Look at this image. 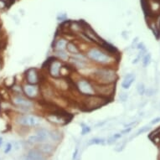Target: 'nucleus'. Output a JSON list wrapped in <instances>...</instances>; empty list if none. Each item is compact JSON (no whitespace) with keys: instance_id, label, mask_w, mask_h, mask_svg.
<instances>
[{"instance_id":"27","label":"nucleus","mask_w":160,"mask_h":160,"mask_svg":"<svg viewBox=\"0 0 160 160\" xmlns=\"http://www.w3.org/2000/svg\"><path fill=\"white\" fill-rule=\"evenodd\" d=\"M7 7H8V3L5 1H3V0H0V10L5 9Z\"/></svg>"},{"instance_id":"37","label":"nucleus","mask_w":160,"mask_h":160,"mask_svg":"<svg viewBox=\"0 0 160 160\" xmlns=\"http://www.w3.org/2000/svg\"><path fill=\"white\" fill-rule=\"evenodd\" d=\"M3 1H5V2H7V3H8V1H10V0H3Z\"/></svg>"},{"instance_id":"35","label":"nucleus","mask_w":160,"mask_h":160,"mask_svg":"<svg viewBox=\"0 0 160 160\" xmlns=\"http://www.w3.org/2000/svg\"><path fill=\"white\" fill-rule=\"evenodd\" d=\"M131 131V128H128V129H126V130H124L122 132H128Z\"/></svg>"},{"instance_id":"23","label":"nucleus","mask_w":160,"mask_h":160,"mask_svg":"<svg viewBox=\"0 0 160 160\" xmlns=\"http://www.w3.org/2000/svg\"><path fill=\"white\" fill-rule=\"evenodd\" d=\"M137 91H138V94L141 95V96L145 94L146 88H145L144 85L142 84V83H139V84L138 85V87H137Z\"/></svg>"},{"instance_id":"21","label":"nucleus","mask_w":160,"mask_h":160,"mask_svg":"<svg viewBox=\"0 0 160 160\" xmlns=\"http://www.w3.org/2000/svg\"><path fill=\"white\" fill-rule=\"evenodd\" d=\"M71 74V70L70 67L66 66H62L61 69V77H66Z\"/></svg>"},{"instance_id":"28","label":"nucleus","mask_w":160,"mask_h":160,"mask_svg":"<svg viewBox=\"0 0 160 160\" xmlns=\"http://www.w3.org/2000/svg\"><path fill=\"white\" fill-rule=\"evenodd\" d=\"M149 129H150L149 127H148V126L143 127V128H142L140 129V130H139V131L138 132V133H137V135H140V134L143 133V132H148V130H149Z\"/></svg>"},{"instance_id":"26","label":"nucleus","mask_w":160,"mask_h":160,"mask_svg":"<svg viewBox=\"0 0 160 160\" xmlns=\"http://www.w3.org/2000/svg\"><path fill=\"white\" fill-rule=\"evenodd\" d=\"M13 148V145L11 142H7V144L5 145V148H4V153H8V152H10L11 150Z\"/></svg>"},{"instance_id":"5","label":"nucleus","mask_w":160,"mask_h":160,"mask_svg":"<svg viewBox=\"0 0 160 160\" xmlns=\"http://www.w3.org/2000/svg\"><path fill=\"white\" fill-rule=\"evenodd\" d=\"M94 89L96 95L108 99L115 92V84H97L94 86Z\"/></svg>"},{"instance_id":"1","label":"nucleus","mask_w":160,"mask_h":160,"mask_svg":"<svg viewBox=\"0 0 160 160\" xmlns=\"http://www.w3.org/2000/svg\"><path fill=\"white\" fill-rule=\"evenodd\" d=\"M94 75L97 84H113L118 79L116 71L111 68L98 69Z\"/></svg>"},{"instance_id":"4","label":"nucleus","mask_w":160,"mask_h":160,"mask_svg":"<svg viewBox=\"0 0 160 160\" xmlns=\"http://www.w3.org/2000/svg\"><path fill=\"white\" fill-rule=\"evenodd\" d=\"M108 99H106L104 97H100L97 95H93V96H89L86 97L85 100V108L88 110H93L97 109L101 107H102L107 103Z\"/></svg>"},{"instance_id":"24","label":"nucleus","mask_w":160,"mask_h":160,"mask_svg":"<svg viewBox=\"0 0 160 160\" xmlns=\"http://www.w3.org/2000/svg\"><path fill=\"white\" fill-rule=\"evenodd\" d=\"M104 140L102 138H93L92 140H90V142L88 144H101L103 143Z\"/></svg>"},{"instance_id":"3","label":"nucleus","mask_w":160,"mask_h":160,"mask_svg":"<svg viewBox=\"0 0 160 160\" xmlns=\"http://www.w3.org/2000/svg\"><path fill=\"white\" fill-rule=\"evenodd\" d=\"M76 88L78 91L79 93H81L82 96L89 97L96 95L95 93L94 85H92L90 81L87 79H80L76 83Z\"/></svg>"},{"instance_id":"29","label":"nucleus","mask_w":160,"mask_h":160,"mask_svg":"<svg viewBox=\"0 0 160 160\" xmlns=\"http://www.w3.org/2000/svg\"><path fill=\"white\" fill-rule=\"evenodd\" d=\"M155 91L153 89H152V88H149V89H148L145 91V93H146V95H147L148 97H152V95L154 94Z\"/></svg>"},{"instance_id":"9","label":"nucleus","mask_w":160,"mask_h":160,"mask_svg":"<svg viewBox=\"0 0 160 160\" xmlns=\"http://www.w3.org/2000/svg\"><path fill=\"white\" fill-rule=\"evenodd\" d=\"M23 93L29 99H36L39 95V88L38 85L26 83L23 86Z\"/></svg>"},{"instance_id":"20","label":"nucleus","mask_w":160,"mask_h":160,"mask_svg":"<svg viewBox=\"0 0 160 160\" xmlns=\"http://www.w3.org/2000/svg\"><path fill=\"white\" fill-rule=\"evenodd\" d=\"M4 85L8 88H12L15 85V78L13 76H8L4 80Z\"/></svg>"},{"instance_id":"31","label":"nucleus","mask_w":160,"mask_h":160,"mask_svg":"<svg viewBox=\"0 0 160 160\" xmlns=\"http://www.w3.org/2000/svg\"><path fill=\"white\" fill-rule=\"evenodd\" d=\"M120 98H121L123 102H125L126 101V99L128 98V95L126 94V93H122V96H120Z\"/></svg>"},{"instance_id":"14","label":"nucleus","mask_w":160,"mask_h":160,"mask_svg":"<svg viewBox=\"0 0 160 160\" xmlns=\"http://www.w3.org/2000/svg\"><path fill=\"white\" fill-rule=\"evenodd\" d=\"M66 51L70 54V55H75L77 54L81 53V50L78 48V46L72 41H68L67 45H66Z\"/></svg>"},{"instance_id":"32","label":"nucleus","mask_w":160,"mask_h":160,"mask_svg":"<svg viewBox=\"0 0 160 160\" xmlns=\"http://www.w3.org/2000/svg\"><path fill=\"white\" fill-rule=\"evenodd\" d=\"M138 49H140V50H142V51H144L146 49H145V46L144 45L142 44V43H141V44H139L138 45Z\"/></svg>"},{"instance_id":"12","label":"nucleus","mask_w":160,"mask_h":160,"mask_svg":"<svg viewBox=\"0 0 160 160\" xmlns=\"http://www.w3.org/2000/svg\"><path fill=\"white\" fill-rule=\"evenodd\" d=\"M26 156L31 160H47L45 154L40 152L39 149H32L29 151Z\"/></svg>"},{"instance_id":"34","label":"nucleus","mask_w":160,"mask_h":160,"mask_svg":"<svg viewBox=\"0 0 160 160\" xmlns=\"http://www.w3.org/2000/svg\"><path fill=\"white\" fill-rule=\"evenodd\" d=\"M3 137H0V148L3 147Z\"/></svg>"},{"instance_id":"10","label":"nucleus","mask_w":160,"mask_h":160,"mask_svg":"<svg viewBox=\"0 0 160 160\" xmlns=\"http://www.w3.org/2000/svg\"><path fill=\"white\" fill-rule=\"evenodd\" d=\"M25 79H26L27 83L29 84L38 85L40 81L39 71L34 67L29 68L25 72Z\"/></svg>"},{"instance_id":"30","label":"nucleus","mask_w":160,"mask_h":160,"mask_svg":"<svg viewBox=\"0 0 160 160\" xmlns=\"http://www.w3.org/2000/svg\"><path fill=\"white\" fill-rule=\"evenodd\" d=\"M158 122H160V117L154 118L153 120H152V122H151V124H152V125H154V124H157V123H158Z\"/></svg>"},{"instance_id":"19","label":"nucleus","mask_w":160,"mask_h":160,"mask_svg":"<svg viewBox=\"0 0 160 160\" xmlns=\"http://www.w3.org/2000/svg\"><path fill=\"white\" fill-rule=\"evenodd\" d=\"M28 142L31 144H35V143H42V140L39 138V136L38 134H34V135H31V136L29 137L28 138Z\"/></svg>"},{"instance_id":"2","label":"nucleus","mask_w":160,"mask_h":160,"mask_svg":"<svg viewBox=\"0 0 160 160\" xmlns=\"http://www.w3.org/2000/svg\"><path fill=\"white\" fill-rule=\"evenodd\" d=\"M87 57L95 63L101 65H109L113 61L112 57L109 54L97 48L90 49L87 53Z\"/></svg>"},{"instance_id":"38","label":"nucleus","mask_w":160,"mask_h":160,"mask_svg":"<svg viewBox=\"0 0 160 160\" xmlns=\"http://www.w3.org/2000/svg\"><path fill=\"white\" fill-rule=\"evenodd\" d=\"M0 112H1V108H0Z\"/></svg>"},{"instance_id":"18","label":"nucleus","mask_w":160,"mask_h":160,"mask_svg":"<svg viewBox=\"0 0 160 160\" xmlns=\"http://www.w3.org/2000/svg\"><path fill=\"white\" fill-rule=\"evenodd\" d=\"M36 133L38 134L39 136V138H41L43 142H45L46 140H48L50 137V132L48 131L47 129L45 128H39V130L37 131Z\"/></svg>"},{"instance_id":"7","label":"nucleus","mask_w":160,"mask_h":160,"mask_svg":"<svg viewBox=\"0 0 160 160\" xmlns=\"http://www.w3.org/2000/svg\"><path fill=\"white\" fill-rule=\"evenodd\" d=\"M17 122L24 127H36L40 122V119L34 115H19L17 118Z\"/></svg>"},{"instance_id":"6","label":"nucleus","mask_w":160,"mask_h":160,"mask_svg":"<svg viewBox=\"0 0 160 160\" xmlns=\"http://www.w3.org/2000/svg\"><path fill=\"white\" fill-rule=\"evenodd\" d=\"M12 102L15 107L20 108L22 110H30L34 107V103L31 100L24 97L20 95H15L12 97Z\"/></svg>"},{"instance_id":"22","label":"nucleus","mask_w":160,"mask_h":160,"mask_svg":"<svg viewBox=\"0 0 160 160\" xmlns=\"http://www.w3.org/2000/svg\"><path fill=\"white\" fill-rule=\"evenodd\" d=\"M150 61H151V55L150 54L145 55L143 59H142V66H144V67H147L149 65Z\"/></svg>"},{"instance_id":"8","label":"nucleus","mask_w":160,"mask_h":160,"mask_svg":"<svg viewBox=\"0 0 160 160\" xmlns=\"http://www.w3.org/2000/svg\"><path fill=\"white\" fill-rule=\"evenodd\" d=\"M63 66L62 61L60 60H53L48 66V72L52 78H61V69Z\"/></svg>"},{"instance_id":"15","label":"nucleus","mask_w":160,"mask_h":160,"mask_svg":"<svg viewBox=\"0 0 160 160\" xmlns=\"http://www.w3.org/2000/svg\"><path fill=\"white\" fill-rule=\"evenodd\" d=\"M68 41L64 38H60L55 41V44L54 45V50H66V45H67Z\"/></svg>"},{"instance_id":"17","label":"nucleus","mask_w":160,"mask_h":160,"mask_svg":"<svg viewBox=\"0 0 160 160\" xmlns=\"http://www.w3.org/2000/svg\"><path fill=\"white\" fill-rule=\"evenodd\" d=\"M55 55L57 56L58 59L61 61H68L70 59V54H69L66 50H55Z\"/></svg>"},{"instance_id":"16","label":"nucleus","mask_w":160,"mask_h":160,"mask_svg":"<svg viewBox=\"0 0 160 160\" xmlns=\"http://www.w3.org/2000/svg\"><path fill=\"white\" fill-rule=\"evenodd\" d=\"M39 150L40 152H42L45 154H50L53 152L54 147L50 143H46V142H42L40 143L39 147Z\"/></svg>"},{"instance_id":"11","label":"nucleus","mask_w":160,"mask_h":160,"mask_svg":"<svg viewBox=\"0 0 160 160\" xmlns=\"http://www.w3.org/2000/svg\"><path fill=\"white\" fill-rule=\"evenodd\" d=\"M49 122L55 124H64L67 122V118L64 117L62 114H57V113H53L50 114L46 117Z\"/></svg>"},{"instance_id":"39","label":"nucleus","mask_w":160,"mask_h":160,"mask_svg":"<svg viewBox=\"0 0 160 160\" xmlns=\"http://www.w3.org/2000/svg\"><path fill=\"white\" fill-rule=\"evenodd\" d=\"M0 160H1V158H0Z\"/></svg>"},{"instance_id":"13","label":"nucleus","mask_w":160,"mask_h":160,"mask_svg":"<svg viewBox=\"0 0 160 160\" xmlns=\"http://www.w3.org/2000/svg\"><path fill=\"white\" fill-rule=\"evenodd\" d=\"M134 81H135V75H133L132 73L128 74L124 76L123 81L122 82V87L124 90L129 89L134 82Z\"/></svg>"},{"instance_id":"25","label":"nucleus","mask_w":160,"mask_h":160,"mask_svg":"<svg viewBox=\"0 0 160 160\" xmlns=\"http://www.w3.org/2000/svg\"><path fill=\"white\" fill-rule=\"evenodd\" d=\"M60 138H61V135H60V133L57 132H50V138H52L53 140L57 141V140L60 139Z\"/></svg>"},{"instance_id":"36","label":"nucleus","mask_w":160,"mask_h":160,"mask_svg":"<svg viewBox=\"0 0 160 160\" xmlns=\"http://www.w3.org/2000/svg\"><path fill=\"white\" fill-rule=\"evenodd\" d=\"M24 160H31V159H30L29 158L27 157V156H25V157H24Z\"/></svg>"},{"instance_id":"33","label":"nucleus","mask_w":160,"mask_h":160,"mask_svg":"<svg viewBox=\"0 0 160 160\" xmlns=\"http://www.w3.org/2000/svg\"><path fill=\"white\" fill-rule=\"evenodd\" d=\"M89 131H90L89 127H84V128H83V131H82V133L85 134L86 132H88Z\"/></svg>"}]
</instances>
